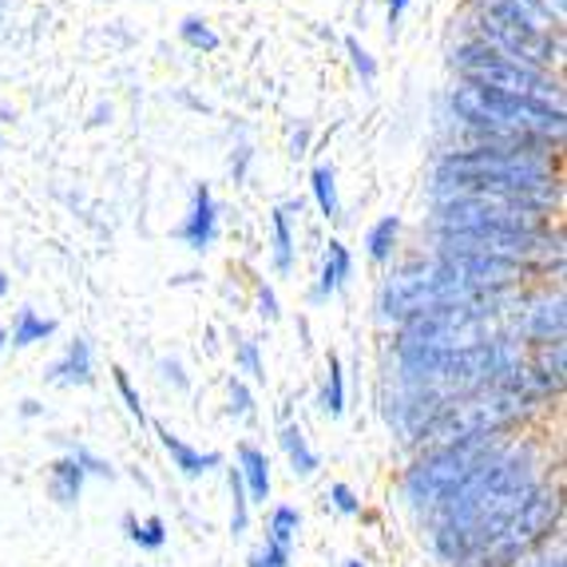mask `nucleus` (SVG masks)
<instances>
[{
    "label": "nucleus",
    "instance_id": "29",
    "mask_svg": "<svg viewBox=\"0 0 567 567\" xmlns=\"http://www.w3.org/2000/svg\"><path fill=\"white\" fill-rule=\"evenodd\" d=\"M115 389H120V398H123V405H127V413H132L135 421H147V413H143V401H140V393H135L132 378H127V373H123V369H115Z\"/></svg>",
    "mask_w": 567,
    "mask_h": 567
},
{
    "label": "nucleus",
    "instance_id": "3",
    "mask_svg": "<svg viewBox=\"0 0 567 567\" xmlns=\"http://www.w3.org/2000/svg\"><path fill=\"white\" fill-rule=\"evenodd\" d=\"M445 235H544L548 207L516 195H436Z\"/></svg>",
    "mask_w": 567,
    "mask_h": 567
},
{
    "label": "nucleus",
    "instance_id": "18",
    "mask_svg": "<svg viewBox=\"0 0 567 567\" xmlns=\"http://www.w3.org/2000/svg\"><path fill=\"white\" fill-rule=\"evenodd\" d=\"M401 235V218L398 215H385L381 223H373V230L365 235V250L373 262H389L393 258V246H398Z\"/></svg>",
    "mask_w": 567,
    "mask_h": 567
},
{
    "label": "nucleus",
    "instance_id": "8",
    "mask_svg": "<svg viewBox=\"0 0 567 567\" xmlns=\"http://www.w3.org/2000/svg\"><path fill=\"white\" fill-rule=\"evenodd\" d=\"M441 262L453 270L456 282H464L468 290H476V293H492V298L524 278L520 262L492 258V255H456V250H441Z\"/></svg>",
    "mask_w": 567,
    "mask_h": 567
},
{
    "label": "nucleus",
    "instance_id": "30",
    "mask_svg": "<svg viewBox=\"0 0 567 567\" xmlns=\"http://www.w3.org/2000/svg\"><path fill=\"white\" fill-rule=\"evenodd\" d=\"M330 504L341 512V516H358V512H361L358 492H353L350 484H330Z\"/></svg>",
    "mask_w": 567,
    "mask_h": 567
},
{
    "label": "nucleus",
    "instance_id": "7",
    "mask_svg": "<svg viewBox=\"0 0 567 567\" xmlns=\"http://www.w3.org/2000/svg\"><path fill=\"white\" fill-rule=\"evenodd\" d=\"M496 449H501L496 445V433L464 436V441H456V445L433 449V453L416 464V468H409L405 501L413 504V508H433L449 488H456V484L473 473L484 456L496 453Z\"/></svg>",
    "mask_w": 567,
    "mask_h": 567
},
{
    "label": "nucleus",
    "instance_id": "20",
    "mask_svg": "<svg viewBox=\"0 0 567 567\" xmlns=\"http://www.w3.org/2000/svg\"><path fill=\"white\" fill-rule=\"evenodd\" d=\"M123 532L132 544H140L143 551H159L167 544V524L159 516H147V520H135V516H123Z\"/></svg>",
    "mask_w": 567,
    "mask_h": 567
},
{
    "label": "nucleus",
    "instance_id": "12",
    "mask_svg": "<svg viewBox=\"0 0 567 567\" xmlns=\"http://www.w3.org/2000/svg\"><path fill=\"white\" fill-rule=\"evenodd\" d=\"M353 275V258L350 250H346V243H338V238H330V246H326V262H322V275H318V286H313V302H326V298H333V293L346 286V278Z\"/></svg>",
    "mask_w": 567,
    "mask_h": 567
},
{
    "label": "nucleus",
    "instance_id": "31",
    "mask_svg": "<svg viewBox=\"0 0 567 567\" xmlns=\"http://www.w3.org/2000/svg\"><path fill=\"white\" fill-rule=\"evenodd\" d=\"M346 48H350L353 68L361 72V80H365V84H373V80H378V64H373V56H369L365 48H361V40H358V37H350V40H346Z\"/></svg>",
    "mask_w": 567,
    "mask_h": 567
},
{
    "label": "nucleus",
    "instance_id": "25",
    "mask_svg": "<svg viewBox=\"0 0 567 567\" xmlns=\"http://www.w3.org/2000/svg\"><path fill=\"white\" fill-rule=\"evenodd\" d=\"M179 32H183V44H187V48H199V52H215V48H218L215 29H210L207 20H199V17L183 20Z\"/></svg>",
    "mask_w": 567,
    "mask_h": 567
},
{
    "label": "nucleus",
    "instance_id": "35",
    "mask_svg": "<svg viewBox=\"0 0 567 567\" xmlns=\"http://www.w3.org/2000/svg\"><path fill=\"white\" fill-rule=\"evenodd\" d=\"M528 567H564V556H559V551H556V556L532 559V564H528Z\"/></svg>",
    "mask_w": 567,
    "mask_h": 567
},
{
    "label": "nucleus",
    "instance_id": "21",
    "mask_svg": "<svg viewBox=\"0 0 567 567\" xmlns=\"http://www.w3.org/2000/svg\"><path fill=\"white\" fill-rule=\"evenodd\" d=\"M310 187H313V199H318V210L322 218H341V203H338V183H333V167H313L310 175Z\"/></svg>",
    "mask_w": 567,
    "mask_h": 567
},
{
    "label": "nucleus",
    "instance_id": "17",
    "mask_svg": "<svg viewBox=\"0 0 567 567\" xmlns=\"http://www.w3.org/2000/svg\"><path fill=\"white\" fill-rule=\"evenodd\" d=\"M56 333V322L52 318H40L37 310H20L17 313V326H12L9 341L17 346V350H24V346H37V341H48Z\"/></svg>",
    "mask_w": 567,
    "mask_h": 567
},
{
    "label": "nucleus",
    "instance_id": "6",
    "mask_svg": "<svg viewBox=\"0 0 567 567\" xmlns=\"http://www.w3.org/2000/svg\"><path fill=\"white\" fill-rule=\"evenodd\" d=\"M453 64L464 72V84L476 87H496V92L512 95H532V100H548V104H564L559 100V84L544 72V68L520 64V60L504 56L501 48L473 40L453 52Z\"/></svg>",
    "mask_w": 567,
    "mask_h": 567
},
{
    "label": "nucleus",
    "instance_id": "34",
    "mask_svg": "<svg viewBox=\"0 0 567 567\" xmlns=\"http://www.w3.org/2000/svg\"><path fill=\"white\" fill-rule=\"evenodd\" d=\"M409 9V0H389V37H398V24L401 17H405Z\"/></svg>",
    "mask_w": 567,
    "mask_h": 567
},
{
    "label": "nucleus",
    "instance_id": "19",
    "mask_svg": "<svg viewBox=\"0 0 567 567\" xmlns=\"http://www.w3.org/2000/svg\"><path fill=\"white\" fill-rule=\"evenodd\" d=\"M302 528V512L290 508V504H278L270 512V524H266V544H278V548H293V536Z\"/></svg>",
    "mask_w": 567,
    "mask_h": 567
},
{
    "label": "nucleus",
    "instance_id": "23",
    "mask_svg": "<svg viewBox=\"0 0 567 567\" xmlns=\"http://www.w3.org/2000/svg\"><path fill=\"white\" fill-rule=\"evenodd\" d=\"M318 405H322V413L333 416V421L346 413V373H341L338 358H330V373H326V385H322V398H318Z\"/></svg>",
    "mask_w": 567,
    "mask_h": 567
},
{
    "label": "nucleus",
    "instance_id": "15",
    "mask_svg": "<svg viewBox=\"0 0 567 567\" xmlns=\"http://www.w3.org/2000/svg\"><path fill=\"white\" fill-rule=\"evenodd\" d=\"M524 333L536 338L539 346H556V341H564V298H556V302H539L536 310H528Z\"/></svg>",
    "mask_w": 567,
    "mask_h": 567
},
{
    "label": "nucleus",
    "instance_id": "2",
    "mask_svg": "<svg viewBox=\"0 0 567 567\" xmlns=\"http://www.w3.org/2000/svg\"><path fill=\"white\" fill-rule=\"evenodd\" d=\"M436 195H516L539 207H556L559 187L544 155L468 147L453 152L436 167Z\"/></svg>",
    "mask_w": 567,
    "mask_h": 567
},
{
    "label": "nucleus",
    "instance_id": "5",
    "mask_svg": "<svg viewBox=\"0 0 567 567\" xmlns=\"http://www.w3.org/2000/svg\"><path fill=\"white\" fill-rule=\"evenodd\" d=\"M559 516H564L559 492L536 488L528 496V504L512 516V524L501 532V536L492 539V544H484L481 551H473L468 559H461L456 567H516L559 528Z\"/></svg>",
    "mask_w": 567,
    "mask_h": 567
},
{
    "label": "nucleus",
    "instance_id": "1",
    "mask_svg": "<svg viewBox=\"0 0 567 567\" xmlns=\"http://www.w3.org/2000/svg\"><path fill=\"white\" fill-rule=\"evenodd\" d=\"M536 488L532 456L501 445L429 508V544L445 564L456 567L501 536Z\"/></svg>",
    "mask_w": 567,
    "mask_h": 567
},
{
    "label": "nucleus",
    "instance_id": "16",
    "mask_svg": "<svg viewBox=\"0 0 567 567\" xmlns=\"http://www.w3.org/2000/svg\"><path fill=\"white\" fill-rule=\"evenodd\" d=\"M278 441H282V453L290 456L293 476H313V473H318V453H313V449L306 445L302 425H282Z\"/></svg>",
    "mask_w": 567,
    "mask_h": 567
},
{
    "label": "nucleus",
    "instance_id": "39",
    "mask_svg": "<svg viewBox=\"0 0 567 567\" xmlns=\"http://www.w3.org/2000/svg\"><path fill=\"white\" fill-rule=\"evenodd\" d=\"M341 567H365V564H361V559H346Z\"/></svg>",
    "mask_w": 567,
    "mask_h": 567
},
{
    "label": "nucleus",
    "instance_id": "27",
    "mask_svg": "<svg viewBox=\"0 0 567 567\" xmlns=\"http://www.w3.org/2000/svg\"><path fill=\"white\" fill-rule=\"evenodd\" d=\"M68 456H72V461H76L87 476H107V481H115L112 464H107V461H100V456H92L84 445H72V449H68Z\"/></svg>",
    "mask_w": 567,
    "mask_h": 567
},
{
    "label": "nucleus",
    "instance_id": "38",
    "mask_svg": "<svg viewBox=\"0 0 567 567\" xmlns=\"http://www.w3.org/2000/svg\"><path fill=\"white\" fill-rule=\"evenodd\" d=\"M4 293H9V275H0V298H4Z\"/></svg>",
    "mask_w": 567,
    "mask_h": 567
},
{
    "label": "nucleus",
    "instance_id": "36",
    "mask_svg": "<svg viewBox=\"0 0 567 567\" xmlns=\"http://www.w3.org/2000/svg\"><path fill=\"white\" fill-rule=\"evenodd\" d=\"M20 413H24V416H37L40 405H37V401H20Z\"/></svg>",
    "mask_w": 567,
    "mask_h": 567
},
{
    "label": "nucleus",
    "instance_id": "10",
    "mask_svg": "<svg viewBox=\"0 0 567 567\" xmlns=\"http://www.w3.org/2000/svg\"><path fill=\"white\" fill-rule=\"evenodd\" d=\"M155 433H159V445L167 449V456H171V464L179 468L183 476H203V473H210V468H218L223 464V456L218 453H203V449H190L183 436H175L167 425H155Z\"/></svg>",
    "mask_w": 567,
    "mask_h": 567
},
{
    "label": "nucleus",
    "instance_id": "22",
    "mask_svg": "<svg viewBox=\"0 0 567 567\" xmlns=\"http://www.w3.org/2000/svg\"><path fill=\"white\" fill-rule=\"evenodd\" d=\"M290 207L275 210V270L278 275H290L293 266V230H290Z\"/></svg>",
    "mask_w": 567,
    "mask_h": 567
},
{
    "label": "nucleus",
    "instance_id": "24",
    "mask_svg": "<svg viewBox=\"0 0 567 567\" xmlns=\"http://www.w3.org/2000/svg\"><path fill=\"white\" fill-rule=\"evenodd\" d=\"M227 484H230V536H243L246 524H250V496H246L238 468L227 473Z\"/></svg>",
    "mask_w": 567,
    "mask_h": 567
},
{
    "label": "nucleus",
    "instance_id": "33",
    "mask_svg": "<svg viewBox=\"0 0 567 567\" xmlns=\"http://www.w3.org/2000/svg\"><path fill=\"white\" fill-rule=\"evenodd\" d=\"M159 373L167 381H175V389H190V381L183 378V369H179V361H159Z\"/></svg>",
    "mask_w": 567,
    "mask_h": 567
},
{
    "label": "nucleus",
    "instance_id": "26",
    "mask_svg": "<svg viewBox=\"0 0 567 567\" xmlns=\"http://www.w3.org/2000/svg\"><path fill=\"white\" fill-rule=\"evenodd\" d=\"M235 358H238V365H243L246 378L262 385V381H266V365H262V353H258V341H250V338L238 341V353H235Z\"/></svg>",
    "mask_w": 567,
    "mask_h": 567
},
{
    "label": "nucleus",
    "instance_id": "32",
    "mask_svg": "<svg viewBox=\"0 0 567 567\" xmlns=\"http://www.w3.org/2000/svg\"><path fill=\"white\" fill-rule=\"evenodd\" d=\"M258 306H262V318L266 322H278V298L270 286H262V293H258Z\"/></svg>",
    "mask_w": 567,
    "mask_h": 567
},
{
    "label": "nucleus",
    "instance_id": "14",
    "mask_svg": "<svg viewBox=\"0 0 567 567\" xmlns=\"http://www.w3.org/2000/svg\"><path fill=\"white\" fill-rule=\"evenodd\" d=\"M84 481H87L84 468H80L72 456H60V461L52 464V473H48V492H52V501H56L60 508H76Z\"/></svg>",
    "mask_w": 567,
    "mask_h": 567
},
{
    "label": "nucleus",
    "instance_id": "4",
    "mask_svg": "<svg viewBox=\"0 0 567 567\" xmlns=\"http://www.w3.org/2000/svg\"><path fill=\"white\" fill-rule=\"evenodd\" d=\"M548 9L539 0H481V29L484 44L501 48L504 56L520 60V64L544 68L556 60L559 44L551 32L539 24Z\"/></svg>",
    "mask_w": 567,
    "mask_h": 567
},
{
    "label": "nucleus",
    "instance_id": "40",
    "mask_svg": "<svg viewBox=\"0 0 567 567\" xmlns=\"http://www.w3.org/2000/svg\"><path fill=\"white\" fill-rule=\"evenodd\" d=\"M4 346H9V333H4V330H0V350H4Z\"/></svg>",
    "mask_w": 567,
    "mask_h": 567
},
{
    "label": "nucleus",
    "instance_id": "13",
    "mask_svg": "<svg viewBox=\"0 0 567 567\" xmlns=\"http://www.w3.org/2000/svg\"><path fill=\"white\" fill-rule=\"evenodd\" d=\"M238 476H243V488L250 496V504L270 501V461H266L262 449L255 445L238 449Z\"/></svg>",
    "mask_w": 567,
    "mask_h": 567
},
{
    "label": "nucleus",
    "instance_id": "9",
    "mask_svg": "<svg viewBox=\"0 0 567 567\" xmlns=\"http://www.w3.org/2000/svg\"><path fill=\"white\" fill-rule=\"evenodd\" d=\"M179 238L190 246V250H210L218 238V207L215 199H210L207 187H195V199H190V215L183 218L179 227Z\"/></svg>",
    "mask_w": 567,
    "mask_h": 567
},
{
    "label": "nucleus",
    "instance_id": "37",
    "mask_svg": "<svg viewBox=\"0 0 567 567\" xmlns=\"http://www.w3.org/2000/svg\"><path fill=\"white\" fill-rule=\"evenodd\" d=\"M250 567H275V564H266L262 551H255V556H250Z\"/></svg>",
    "mask_w": 567,
    "mask_h": 567
},
{
    "label": "nucleus",
    "instance_id": "11",
    "mask_svg": "<svg viewBox=\"0 0 567 567\" xmlns=\"http://www.w3.org/2000/svg\"><path fill=\"white\" fill-rule=\"evenodd\" d=\"M48 381L52 385H92L95 381V365H92V346H87L84 338H76L72 346H68V353L56 361V365L48 369Z\"/></svg>",
    "mask_w": 567,
    "mask_h": 567
},
{
    "label": "nucleus",
    "instance_id": "28",
    "mask_svg": "<svg viewBox=\"0 0 567 567\" xmlns=\"http://www.w3.org/2000/svg\"><path fill=\"white\" fill-rule=\"evenodd\" d=\"M230 413H235L238 421H255V398H250V389L238 378H230Z\"/></svg>",
    "mask_w": 567,
    "mask_h": 567
}]
</instances>
